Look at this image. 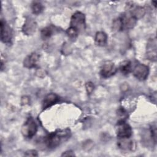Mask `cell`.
<instances>
[{
    "label": "cell",
    "mask_w": 157,
    "mask_h": 157,
    "mask_svg": "<svg viewBox=\"0 0 157 157\" xmlns=\"http://www.w3.org/2000/svg\"><path fill=\"white\" fill-rule=\"evenodd\" d=\"M118 147L123 150H132L134 147L133 142L129 138H121L118 139Z\"/></svg>",
    "instance_id": "4fadbf2b"
},
{
    "label": "cell",
    "mask_w": 157,
    "mask_h": 157,
    "mask_svg": "<svg viewBox=\"0 0 157 157\" xmlns=\"http://www.w3.org/2000/svg\"><path fill=\"white\" fill-rule=\"evenodd\" d=\"M152 2V4H153V6H154V7L156 8V1H152L151 2Z\"/></svg>",
    "instance_id": "cb8c5ba5"
},
{
    "label": "cell",
    "mask_w": 157,
    "mask_h": 157,
    "mask_svg": "<svg viewBox=\"0 0 157 157\" xmlns=\"http://www.w3.org/2000/svg\"><path fill=\"white\" fill-rule=\"evenodd\" d=\"M70 136L71 131L69 129L57 130L44 137L42 142L47 148L53 149L67 140Z\"/></svg>",
    "instance_id": "6da1fadb"
},
{
    "label": "cell",
    "mask_w": 157,
    "mask_h": 157,
    "mask_svg": "<svg viewBox=\"0 0 157 157\" xmlns=\"http://www.w3.org/2000/svg\"><path fill=\"white\" fill-rule=\"evenodd\" d=\"M120 71L124 75H128L132 71V64L130 61L125 60L120 63Z\"/></svg>",
    "instance_id": "2e32d148"
},
{
    "label": "cell",
    "mask_w": 157,
    "mask_h": 157,
    "mask_svg": "<svg viewBox=\"0 0 157 157\" xmlns=\"http://www.w3.org/2000/svg\"><path fill=\"white\" fill-rule=\"evenodd\" d=\"M31 8L32 12L36 15H39L41 13L44 9L42 4L39 1H33L31 4Z\"/></svg>",
    "instance_id": "ac0fdd59"
},
{
    "label": "cell",
    "mask_w": 157,
    "mask_h": 157,
    "mask_svg": "<svg viewBox=\"0 0 157 157\" xmlns=\"http://www.w3.org/2000/svg\"><path fill=\"white\" fill-rule=\"evenodd\" d=\"M1 39L5 44H9L12 38V30L9 25L3 19L1 20Z\"/></svg>",
    "instance_id": "52a82bcc"
},
{
    "label": "cell",
    "mask_w": 157,
    "mask_h": 157,
    "mask_svg": "<svg viewBox=\"0 0 157 157\" xmlns=\"http://www.w3.org/2000/svg\"><path fill=\"white\" fill-rule=\"evenodd\" d=\"M55 27L53 26H48L44 28L40 32V36L43 40L48 39L54 33Z\"/></svg>",
    "instance_id": "e0dca14e"
},
{
    "label": "cell",
    "mask_w": 157,
    "mask_h": 157,
    "mask_svg": "<svg viewBox=\"0 0 157 157\" xmlns=\"http://www.w3.org/2000/svg\"><path fill=\"white\" fill-rule=\"evenodd\" d=\"M150 136L155 143H156V125H152L150 128Z\"/></svg>",
    "instance_id": "ffe728a7"
},
{
    "label": "cell",
    "mask_w": 157,
    "mask_h": 157,
    "mask_svg": "<svg viewBox=\"0 0 157 157\" xmlns=\"http://www.w3.org/2000/svg\"><path fill=\"white\" fill-rule=\"evenodd\" d=\"M134 76L140 81H144L147 79L149 74V67L148 66L142 64L137 63L134 66V69H132Z\"/></svg>",
    "instance_id": "5b68a950"
},
{
    "label": "cell",
    "mask_w": 157,
    "mask_h": 157,
    "mask_svg": "<svg viewBox=\"0 0 157 157\" xmlns=\"http://www.w3.org/2000/svg\"><path fill=\"white\" fill-rule=\"evenodd\" d=\"M39 55L36 52H33L28 55L23 61V66L28 69L36 67L39 60Z\"/></svg>",
    "instance_id": "8fae6325"
},
{
    "label": "cell",
    "mask_w": 157,
    "mask_h": 157,
    "mask_svg": "<svg viewBox=\"0 0 157 157\" xmlns=\"http://www.w3.org/2000/svg\"><path fill=\"white\" fill-rule=\"evenodd\" d=\"M126 12L129 13L136 20H138L144 16L145 9L142 6L134 5L132 2H130L126 5Z\"/></svg>",
    "instance_id": "9c48e42d"
},
{
    "label": "cell",
    "mask_w": 157,
    "mask_h": 157,
    "mask_svg": "<svg viewBox=\"0 0 157 157\" xmlns=\"http://www.w3.org/2000/svg\"><path fill=\"white\" fill-rule=\"evenodd\" d=\"M37 131V125L32 117H28L23 123L21 132L23 137L28 139L33 137Z\"/></svg>",
    "instance_id": "7a4b0ae2"
},
{
    "label": "cell",
    "mask_w": 157,
    "mask_h": 157,
    "mask_svg": "<svg viewBox=\"0 0 157 157\" xmlns=\"http://www.w3.org/2000/svg\"><path fill=\"white\" fill-rule=\"evenodd\" d=\"M85 87H86V90L88 94H89L92 93V92L94 90V88L93 83L92 82H87L85 84Z\"/></svg>",
    "instance_id": "44dd1931"
},
{
    "label": "cell",
    "mask_w": 157,
    "mask_h": 157,
    "mask_svg": "<svg viewBox=\"0 0 157 157\" xmlns=\"http://www.w3.org/2000/svg\"><path fill=\"white\" fill-rule=\"evenodd\" d=\"M117 67L111 61H104L100 67V75L104 78H109L117 72Z\"/></svg>",
    "instance_id": "8992f818"
},
{
    "label": "cell",
    "mask_w": 157,
    "mask_h": 157,
    "mask_svg": "<svg viewBox=\"0 0 157 157\" xmlns=\"http://www.w3.org/2000/svg\"><path fill=\"white\" fill-rule=\"evenodd\" d=\"M78 33L79 32L77 29H76L75 28L72 26H69V28H68L66 29V34L68 36V37L71 39H76L77 37L78 36Z\"/></svg>",
    "instance_id": "d6986e66"
},
{
    "label": "cell",
    "mask_w": 157,
    "mask_h": 157,
    "mask_svg": "<svg viewBox=\"0 0 157 157\" xmlns=\"http://www.w3.org/2000/svg\"><path fill=\"white\" fill-rule=\"evenodd\" d=\"M25 156H37L38 154H37V151L35 150H29L25 152Z\"/></svg>",
    "instance_id": "7402d4cb"
},
{
    "label": "cell",
    "mask_w": 157,
    "mask_h": 157,
    "mask_svg": "<svg viewBox=\"0 0 157 157\" xmlns=\"http://www.w3.org/2000/svg\"><path fill=\"white\" fill-rule=\"evenodd\" d=\"M121 21V29H132L137 23V20L134 17L128 12H125L119 17Z\"/></svg>",
    "instance_id": "ba28073f"
},
{
    "label": "cell",
    "mask_w": 157,
    "mask_h": 157,
    "mask_svg": "<svg viewBox=\"0 0 157 157\" xmlns=\"http://www.w3.org/2000/svg\"><path fill=\"white\" fill-rule=\"evenodd\" d=\"M95 44L99 47L105 46L107 42V35L103 31H98L96 33L94 37Z\"/></svg>",
    "instance_id": "5bb4252c"
},
{
    "label": "cell",
    "mask_w": 157,
    "mask_h": 157,
    "mask_svg": "<svg viewBox=\"0 0 157 157\" xmlns=\"http://www.w3.org/2000/svg\"><path fill=\"white\" fill-rule=\"evenodd\" d=\"M116 134L118 139L130 138L132 134V130L125 121L118 120L117 124Z\"/></svg>",
    "instance_id": "3957f363"
},
{
    "label": "cell",
    "mask_w": 157,
    "mask_h": 157,
    "mask_svg": "<svg viewBox=\"0 0 157 157\" xmlns=\"http://www.w3.org/2000/svg\"><path fill=\"white\" fill-rule=\"evenodd\" d=\"M148 49H152V51L150 50L148 52L147 55L148 57L152 59V60H156V39H152V40H150L148 44Z\"/></svg>",
    "instance_id": "9a60e30c"
},
{
    "label": "cell",
    "mask_w": 157,
    "mask_h": 157,
    "mask_svg": "<svg viewBox=\"0 0 157 157\" xmlns=\"http://www.w3.org/2000/svg\"><path fill=\"white\" fill-rule=\"evenodd\" d=\"M75 156L74 152L71 150H68V151H64L62 155H61V156Z\"/></svg>",
    "instance_id": "603a6c76"
},
{
    "label": "cell",
    "mask_w": 157,
    "mask_h": 157,
    "mask_svg": "<svg viewBox=\"0 0 157 157\" xmlns=\"http://www.w3.org/2000/svg\"><path fill=\"white\" fill-rule=\"evenodd\" d=\"M37 28L36 22L31 18H27L22 26V32L26 35H32L36 31Z\"/></svg>",
    "instance_id": "30bf717a"
},
{
    "label": "cell",
    "mask_w": 157,
    "mask_h": 157,
    "mask_svg": "<svg viewBox=\"0 0 157 157\" xmlns=\"http://www.w3.org/2000/svg\"><path fill=\"white\" fill-rule=\"evenodd\" d=\"M85 15L81 12L77 11L74 13L71 18L70 26H72L80 32L85 28Z\"/></svg>",
    "instance_id": "277c9868"
},
{
    "label": "cell",
    "mask_w": 157,
    "mask_h": 157,
    "mask_svg": "<svg viewBox=\"0 0 157 157\" xmlns=\"http://www.w3.org/2000/svg\"><path fill=\"white\" fill-rule=\"evenodd\" d=\"M59 98L55 93H50L46 95L42 102V107L43 109H46L59 101Z\"/></svg>",
    "instance_id": "7c38bea8"
}]
</instances>
